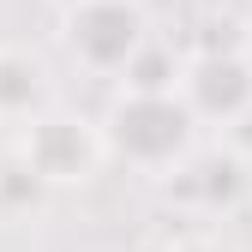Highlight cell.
I'll list each match as a JSON object with an SVG mask.
<instances>
[{
    "label": "cell",
    "instance_id": "obj_1",
    "mask_svg": "<svg viewBox=\"0 0 252 252\" xmlns=\"http://www.w3.org/2000/svg\"><path fill=\"white\" fill-rule=\"evenodd\" d=\"M138 30H144V18H138L132 0H84L66 18V42L90 66H120V60L138 48Z\"/></svg>",
    "mask_w": 252,
    "mask_h": 252
}]
</instances>
